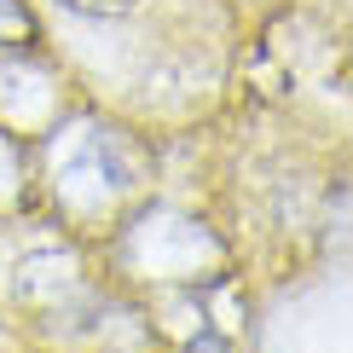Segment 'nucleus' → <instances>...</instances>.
<instances>
[{
    "instance_id": "1",
    "label": "nucleus",
    "mask_w": 353,
    "mask_h": 353,
    "mask_svg": "<svg viewBox=\"0 0 353 353\" xmlns=\"http://www.w3.org/2000/svg\"><path fill=\"white\" fill-rule=\"evenodd\" d=\"M35 41H41V29L29 18V6L23 0H0V47H35Z\"/></svg>"
},
{
    "instance_id": "2",
    "label": "nucleus",
    "mask_w": 353,
    "mask_h": 353,
    "mask_svg": "<svg viewBox=\"0 0 353 353\" xmlns=\"http://www.w3.org/2000/svg\"><path fill=\"white\" fill-rule=\"evenodd\" d=\"M64 12H81V18H122V12H134L139 0H58Z\"/></svg>"
}]
</instances>
